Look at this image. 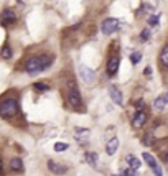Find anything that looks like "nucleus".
Listing matches in <instances>:
<instances>
[{
	"instance_id": "f257e3e1",
	"label": "nucleus",
	"mask_w": 168,
	"mask_h": 176,
	"mask_svg": "<svg viewBox=\"0 0 168 176\" xmlns=\"http://www.w3.org/2000/svg\"><path fill=\"white\" fill-rule=\"evenodd\" d=\"M53 58L50 54H41V56H31V58L27 59L25 63V71L28 74H38L41 71H46L51 66Z\"/></svg>"
},
{
	"instance_id": "f03ea898",
	"label": "nucleus",
	"mask_w": 168,
	"mask_h": 176,
	"mask_svg": "<svg viewBox=\"0 0 168 176\" xmlns=\"http://www.w3.org/2000/svg\"><path fill=\"white\" fill-rule=\"evenodd\" d=\"M68 102L71 104V107H74L76 110H81L84 112V107H83V101H81V94L76 87V84L73 81L68 82Z\"/></svg>"
},
{
	"instance_id": "7ed1b4c3",
	"label": "nucleus",
	"mask_w": 168,
	"mask_h": 176,
	"mask_svg": "<svg viewBox=\"0 0 168 176\" xmlns=\"http://www.w3.org/2000/svg\"><path fill=\"white\" fill-rule=\"evenodd\" d=\"M18 112V104L15 99H5L0 102V117L2 118H12Z\"/></svg>"
},
{
	"instance_id": "20e7f679",
	"label": "nucleus",
	"mask_w": 168,
	"mask_h": 176,
	"mask_svg": "<svg viewBox=\"0 0 168 176\" xmlns=\"http://www.w3.org/2000/svg\"><path fill=\"white\" fill-rule=\"evenodd\" d=\"M117 30H119L117 18H105L102 22V25H100V31H102L104 35H112V33H116Z\"/></svg>"
},
{
	"instance_id": "39448f33",
	"label": "nucleus",
	"mask_w": 168,
	"mask_h": 176,
	"mask_svg": "<svg viewBox=\"0 0 168 176\" xmlns=\"http://www.w3.org/2000/svg\"><path fill=\"white\" fill-rule=\"evenodd\" d=\"M142 158L145 160V163L152 168V171H153V174L155 176H163V170L160 168V165L157 163V160H155V156L153 155H150L148 151H143V155H142Z\"/></svg>"
},
{
	"instance_id": "423d86ee",
	"label": "nucleus",
	"mask_w": 168,
	"mask_h": 176,
	"mask_svg": "<svg viewBox=\"0 0 168 176\" xmlns=\"http://www.w3.org/2000/svg\"><path fill=\"white\" fill-rule=\"evenodd\" d=\"M79 74H81V79H83L88 86H91V84L96 82V73H94L91 68H88V66L81 64V66H79Z\"/></svg>"
},
{
	"instance_id": "0eeeda50",
	"label": "nucleus",
	"mask_w": 168,
	"mask_h": 176,
	"mask_svg": "<svg viewBox=\"0 0 168 176\" xmlns=\"http://www.w3.org/2000/svg\"><path fill=\"white\" fill-rule=\"evenodd\" d=\"M15 22H17V15H15L13 10H10V8H5V10L0 13V23H2L3 26H10Z\"/></svg>"
},
{
	"instance_id": "6e6552de",
	"label": "nucleus",
	"mask_w": 168,
	"mask_h": 176,
	"mask_svg": "<svg viewBox=\"0 0 168 176\" xmlns=\"http://www.w3.org/2000/svg\"><path fill=\"white\" fill-rule=\"evenodd\" d=\"M89 135H91V130L89 128H76L74 130V138L79 145H86L89 140Z\"/></svg>"
},
{
	"instance_id": "1a4fd4ad",
	"label": "nucleus",
	"mask_w": 168,
	"mask_h": 176,
	"mask_svg": "<svg viewBox=\"0 0 168 176\" xmlns=\"http://www.w3.org/2000/svg\"><path fill=\"white\" fill-rule=\"evenodd\" d=\"M119 64H121V56L119 54H110V58L107 61V73H109V76H114L117 73Z\"/></svg>"
},
{
	"instance_id": "9d476101",
	"label": "nucleus",
	"mask_w": 168,
	"mask_h": 176,
	"mask_svg": "<svg viewBox=\"0 0 168 176\" xmlns=\"http://www.w3.org/2000/svg\"><path fill=\"white\" fill-rule=\"evenodd\" d=\"M48 170H50L53 174H56V176H63V174H66V171H68V168H66L64 165H59V163H56V161H53V160L48 161Z\"/></svg>"
},
{
	"instance_id": "9b49d317",
	"label": "nucleus",
	"mask_w": 168,
	"mask_h": 176,
	"mask_svg": "<svg viewBox=\"0 0 168 176\" xmlns=\"http://www.w3.org/2000/svg\"><path fill=\"white\" fill-rule=\"evenodd\" d=\"M109 94H110V99H112L114 104H117V106H122V104H124L122 92L119 91L116 86H110V87H109Z\"/></svg>"
},
{
	"instance_id": "f8f14e48",
	"label": "nucleus",
	"mask_w": 168,
	"mask_h": 176,
	"mask_svg": "<svg viewBox=\"0 0 168 176\" xmlns=\"http://www.w3.org/2000/svg\"><path fill=\"white\" fill-rule=\"evenodd\" d=\"M145 122H147V114L142 112V110H138L135 115H133V118H132V125L135 128L143 127V125H145Z\"/></svg>"
},
{
	"instance_id": "ddd939ff",
	"label": "nucleus",
	"mask_w": 168,
	"mask_h": 176,
	"mask_svg": "<svg viewBox=\"0 0 168 176\" xmlns=\"http://www.w3.org/2000/svg\"><path fill=\"white\" fill-rule=\"evenodd\" d=\"M165 106H168V94H163L153 101V109H157V110H163Z\"/></svg>"
},
{
	"instance_id": "4468645a",
	"label": "nucleus",
	"mask_w": 168,
	"mask_h": 176,
	"mask_svg": "<svg viewBox=\"0 0 168 176\" xmlns=\"http://www.w3.org/2000/svg\"><path fill=\"white\" fill-rule=\"evenodd\" d=\"M119 148V138L117 137H114V138H110L107 142V145H105V151H107V155H114Z\"/></svg>"
},
{
	"instance_id": "2eb2a0df",
	"label": "nucleus",
	"mask_w": 168,
	"mask_h": 176,
	"mask_svg": "<svg viewBox=\"0 0 168 176\" xmlns=\"http://www.w3.org/2000/svg\"><path fill=\"white\" fill-rule=\"evenodd\" d=\"M125 161L129 163V166H130V168H133V170H138V168H140V165H142V161L138 160L137 156H133V155H127Z\"/></svg>"
},
{
	"instance_id": "dca6fc26",
	"label": "nucleus",
	"mask_w": 168,
	"mask_h": 176,
	"mask_svg": "<svg viewBox=\"0 0 168 176\" xmlns=\"http://www.w3.org/2000/svg\"><path fill=\"white\" fill-rule=\"evenodd\" d=\"M10 168L13 171H22L23 170V161L20 158H12L10 160Z\"/></svg>"
},
{
	"instance_id": "f3484780",
	"label": "nucleus",
	"mask_w": 168,
	"mask_h": 176,
	"mask_svg": "<svg viewBox=\"0 0 168 176\" xmlns=\"http://www.w3.org/2000/svg\"><path fill=\"white\" fill-rule=\"evenodd\" d=\"M86 160H88V163L91 166H97V153H94V151L86 153Z\"/></svg>"
},
{
	"instance_id": "a211bd4d",
	"label": "nucleus",
	"mask_w": 168,
	"mask_h": 176,
	"mask_svg": "<svg viewBox=\"0 0 168 176\" xmlns=\"http://www.w3.org/2000/svg\"><path fill=\"white\" fill-rule=\"evenodd\" d=\"M0 56H2L3 59H10V58H12V50H10V46H3L2 51H0Z\"/></svg>"
},
{
	"instance_id": "6ab92c4d",
	"label": "nucleus",
	"mask_w": 168,
	"mask_h": 176,
	"mask_svg": "<svg viewBox=\"0 0 168 176\" xmlns=\"http://www.w3.org/2000/svg\"><path fill=\"white\" fill-rule=\"evenodd\" d=\"M69 148L68 143H63V142H56L55 143V151H58V153H61V151H66Z\"/></svg>"
},
{
	"instance_id": "aec40b11",
	"label": "nucleus",
	"mask_w": 168,
	"mask_h": 176,
	"mask_svg": "<svg viewBox=\"0 0 168 176\" xmlns=\"http://www.w3.org/2000/svg\"><path fill=\"white\" fill-rule=\"evenodd\" d=\"M142 61V53H138V51H135V53L130 54V63L132 64H138Z\"/></svg>"
},
{
	"instance_id": "412c9836",
	"label": "nucleus",
	"mask_w": 168,
	"mask_h": 176,
	"mask_svg": "<svg viewBox=\"0 0 168 176\" xmlns=\"http://www.w3.org/2000/svg\"><path fill=\"white\" fill-rule=\"evenodd\" d=\"M150 36H152V30H150V28L142 30V33H140V40L142 41H148V40H150Z\"/></svg>"
},
{
	"instance_id": "4be33fe9",
	"label": "nucleus",
	"mask_w": 168,
	"mask_h": 176,
	"mask_svg": "<svg viewBox=\"0 0 168 176\" xmlns=\"http://www.w3.org/2000/svg\"><path fill=\"white\" fill-rule=\"evenodd\" d=\"M160 59H162V63L168 68V46H165L162 51V56H160Z\"/></svg>"
},
{
	"instance_id": "5701e85b",
	"label": "nucleus",
	"mask_w": 168,
	"mask_h": 176,
	"mask_svg": "<svg viewBox=\"0 0 168 176\" xmlns=\"http://www.w3.org/2000/svg\"><path fill=\"white\" fill-rule=\"evenodd\" d=\"M158 22H160V17H158V15H150V17H148V25H150V26H157Z\"/></svg>"
},
{
	"instance_id": "b1692460",
	"label": "nucleus",
	"mask_w": 168,
	"mask_h": 176,
	"mask_svg": "<svg viewBox=\"0 0 168 176\" xmlns=\"http://www.w3.org/2000/svg\"><path fill=\"white\" fill-rule=\"evenodd\" d=\"M122 176H138V173H137V170L129 168V170H125V171H122Z\"/></svg>"
},
{
	"instance_id": "393cba45",
	"label": "nucleus",
	"mask_w": 168,
	"mask_h": 176,
	"mask_svg": "<svg viewBox=\"0 0 168 176\" xmlns=\"http://www.w3.org/2000/svg\"><path fill=\"white\" fill-rule=\"evenodd\" d=\"M153 142H155V138H153L152 134H147L145 137H143V143H145V145H152Z\"/></svg>"
},
{
	"instance_id": "a878e982",
	"label": "nucleus",
	"mask_w": 168,
	"mask_h": 176,
	"mask_svg": "<svg viewBox=\"0 0 168 176\" xmlns=\"http://www.w3.org/2000/svg\"><path fill=\"white\" fill-rule=\"evenodd\" d=\"M33 87L36 89V91H48V86L45 82H35V86Z\"/></svg>"
},
{
	"instance_id": "bb28decb",
	"label": "nucleus",
	"mask_w": 168,
	"mask_h": 176,
	"mask_svg": "<svg viewBox=\"0 0 168 176\" xmlns=\"http://www.w3.org/2000/svg\"><path fill=\"white\" fill-rule=\"evenodd\" d=\"M145 74L150 76V74H152V68H145Z\"/></svg>"
},
{
	"instance_id": "cd10ccee",
	"label": "nucleus",
	"mask_w": 168,
	"mask_h": 176,
	"mask_svg": "<svg viewBox=\"0 0 168 176\" xmlns=\"http://www.w3.org/2000/svg\"><path fill=\"white\" fill-rule=\"evenodd\" d=\"M0 173H2V161H0Z\"/></svg>"
},
{
	"instance_id": "c85d7f7f",
	"label": "nucleus",
	"mask_w": 168,
	"mask_h": 176,
	"mask_svg": "<svg viewBox=\"0 0 168 176\" xmlns=\"http://www.w3.org/2000/svg\"><path fill=\"white\" fill-rule=\"evenodd\" d=\"M166 163H168V156H166Z\"/></svg>"
}]
</instances>
